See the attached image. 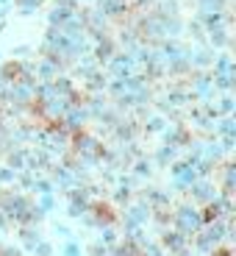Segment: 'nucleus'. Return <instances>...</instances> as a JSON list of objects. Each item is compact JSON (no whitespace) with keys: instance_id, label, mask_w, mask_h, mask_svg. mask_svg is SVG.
Wrapping results in <instances>:
<instances>
[{"instance_id":"1","label":"nucleus","mask_w":236,"mask_h":256,"mask_svg":"<svg viewBox=\"0 0 236 256\" xmlns=\"http://www.w3.org/2000/svg\"><path fill=\"white\" fill-rule=\"evenodd\" d=\"M6 76H19V67L14 64V67H6Z\"/></svg>"}]
</instances>
